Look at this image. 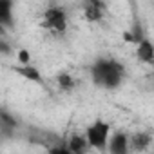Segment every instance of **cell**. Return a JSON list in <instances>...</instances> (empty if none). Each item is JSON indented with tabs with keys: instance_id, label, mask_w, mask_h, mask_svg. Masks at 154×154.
<instances>
[{
	"instance_id": "12",
	"label": "cell",
	"mask_w": 154,
	"mask_h": 154,
	"mask_svg": "<svg viewBox=\"0 0 154 154\" xmlns=\"http://www.w3.org/2000/svg\"><path fill=\"white\" fill-rule=\"evenodd\" d=\"M29 51H26V49H20L18 51V60H20V63L22 65H29Z\"/></svg>"
},
{
	"instance_id": "7",
	"label": "cell",
	"mask_w": 154,
	"mask_h": 154,
	"mask_svg": "<svg viewBox=\"0 0 154 154\" xmlns=\"http://www.w3.org/2000/svg\"><path fill=\"white\" fill-rule=\"evenodd\" d=\"M136 54H138V58H140L141 62H145V63H154V45H152V42H149L147 38L141 40V42L138 44Z\"/></svg>"
},
{
	"instance_id": "9",
	"label": "cell",
	"mask_w": 154,
	"mask_h": 154,
	"mask_svg": "<svg viewBox=\"0 0 154 154\" xmlns=\"http://www.w3.org/2000/svg\"><path fill=\"white\" fill-rule=\"evenodd\" d=\"M13 71L17 74H20V76H24V78L31 80V82H40L42 80L40 71L36 67H33V65H17V67H13Z\"/></svg>"
},
{
	"instance_id": "10",
	"label": "cell",
	"mask_w": 154,
	"mask_h": 154,
	"mask_svg": "<svg viewBox=\"0 0 154 154\" xmlns=\"http://www.w3.org/2000/svg\"><path fill=\"white\" fill-rule=\"evenodd\" d=\"M11 8H13V4L9 0L0 2V24H4V26L11 24Z\"/></svg>"
},
{
	"instance_id": "6",
	"label": "cell",
	"mask_w": 154,
	"mask_h": 154,
	"mask_svg": "<svg viewBox=\"0 0 154 154\" xmlns=\"http://www.w3.org/2000/svg\"><path fill=\"white\" fill-rule=\"evenodd\" d=\"M87 147H91L89 141H87V138H84L80 134H72L69 138V141H67V149L72 154H85L87 152Z\"/></svg>"
},
{
	"instance_id": "15",
	"label": "cell",
	"mask_w": 154,
	"mask_h": 154,
	"mask_svg": "<svg viewBox=\"0 0 154 154\" xmlns=\"http://www.w3.org/2000/svg\"><path fill=\"white\" fill-rule=\"evenodd\" d=\"M123 40H125V42H131V44H138L136 36H134L131 31H125V33H123Z\"/></svg>"
},
{
	"instance_id": "11",
	"label": "cell",
	"mask_w": 154,
	"mask_h": 154,
	"mask_svg": "<svg viewBox=\"0 0 154 154\" xmlns=\"http://www.w3.org/2000/svg\"><path fill=\"white\" fill-rule=\"evenodd\" d=\"M58 85H60L63 91H71V89L74 87V80L71 78L67 72H62V74H58Z\"/></svg>"
},
{
	"instance_id": "14",
	"label": "cell",
	"mask_w": 154,
	"mask_h": 154,
	"mask_svg": "<svg viewBox=\"0 0 154 154\" xmlns=\"http://www.w3.org/2000/svg\"><path fill=\"white\" fill-rule=\"evenodd\" d=\"M2 122L6 123V125H11V127H15V120L6 112V111H2Z\"/></svg>"
},
{
	"instance_id": "5",
	"label": "cell",
	"mask_w": 154,
	"mask_h": 154,
	"mask_svg": "<svg viewBox=\"0 0 154 154\" xmlns=\"http://www.w3.org/2000/svg\"><path fill=\"white\" fill-rule=\"evenodd\" d=\"M103 9H105V6L102 2H98V0H89V2L84 4V17L89 22H98L103 17Z\"/></svg>"
},
{
	"instance_id": "13",
	"label": "cell",
	"mask_w": 154,
	"mask_h": 154,
	"mask_svg": "<svg viewBox=\"0 0 154 154\" xmlns=\"http://www.w3.org/2000/svg\"><path fill=\"white\" fill-rule=\"evenodd\" d=\"M49 154H72V152H71L67 147H58V145H56V147H51V149H49Z\"/></svg>"
},
{
	"instance_id": "8",
	"label": "cell",
	"mask_w": 154,
	"mask_h": 154,
	"mask_svg": "<svg viewBox=\"0 0 154 154\" xmlns=\"http://www.w3.org/2000/svg\"><path fill=\"white\" fill-rule=\"evenodd\" d=\"M129 143H131V149H132V150L141 152V150H145V149L150 145V134H149V132H134V134L131 136Z\"/></svg>"
},
{
	"instance_id": "4",
	"label": "cell",
	"mask_w": 154,
	"mask_h": 154,
	"mask_svg": "<svg viewBox=\"0 0 154 154\" xmlns=\"http://www.w3.org/2000/svg\"><path fill=\"white\" fill-rule=\"evenodd\" d=\"M131 143L125 132H116L109 141V154H129Z\"/></svg>"
},
{
	"instance_id": "3",
	"label": "cell",
	"mask_w": 154,
	"mask_h": 154,
	"mask_svg": "<svg viewBox=\"0 0 154 154\" xmlns=\"http://www.w3.org/2000/svg\"><path fill=\"white\" fill-rule=\"evenodd\" d=\"M44 27L51 29L53 33H63L67 27V15L62 8L51 6L44 11Z\"/></svg>"
},
{
	"instance_id": "1",
	"label": "cell",
	"mask_w": 154,
	"mask_h": 154,
	"mask_svg": "<svg viewBox=\"0 0 154 154\" xmlns=\"http://www.w3.org/2000/svg\"><path fill=\"white\" fill-rule=\"evenodd\" d=\"M91 74L96 85H102L105 89H116L125 76V67L118 60L100 58L91 67Z\"/></svg>"
},
{
	"instance_id": "2",
	"label": "cell",
	"mask_w": 154,
	"mask_h": 154,
	"mask_svg": "<svg viewBox=\"0 0 154 154\" xmlns=\"http://www.w3.org/2000/svg\"><path fill=\"white\" fill-rule=\"evenodd\" d=\"M109 131H111L109 123L98 120V122H94L91 127H87V131H85V138H87V141H89V145H91L93 149H96V150H103L105 147H109V145H107Z\"/></svg>"
}]
</instances>
